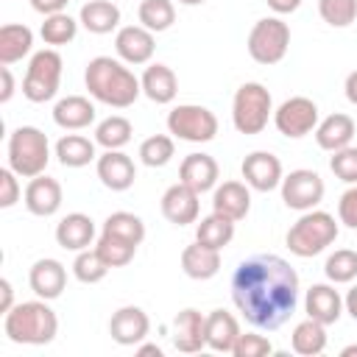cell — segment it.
<instances>
[{
  "label": "cell",
  "instance_id": "cell-35",
  "mask_svg": "<svg viewBox=\"0 0 357 357\" xmlns=\"http://www.w3.org/2000/svg\"><path fill=\"white\" fill-rule=\"evenodd\" d=\"M137 17H139L142 28L162 33L176 22V6H173V0H142L137 8Z\"/></svg>",
  "mask_w": 357,
  "mask_h": 357
},
{
  "label": "cell",
  "instance_id": "cell-4",
  "mask_svg": "<svg viewBox=\"0 0 357 357\" xmlns=\"http://www.w3.org/2000/svg\"><path fill=\"white\" fill-rule=\"evenodd\" d=\"M335 240H337V220H335V215H329V212H324V209H310V212H304V215L287 229V237H284L290 254H296V257H301V259L326 251Z\"/></svg>",
  "mask_w": 357,
  "mask_h": 357
},
{
  "label": "cell",
  "instance_id": "cell-49",
  "mask_svg": "<svg viewBox=\"0 0 357 357\" xmlns=\"http://www.w3.org/2000/svg\"><path fill=\"white\" fill-rule=\"evenodd\" d=\"M0 78H3V89H0V103H8L14 95V78L8 67H0Z\"/></svg>",
  "mask_w": 357,
  "mask_h": 357
},
{
  "label": "cell",
  "instance_id": "cell-22",
  "mask_svg": "<svg viewBox=\"0 0 357 357\" xmlns=\"http://www.w3.org/2000/svg\"><path fill=\"white\" fill-rule=\"evenodd\" d=\"M53 123L64 131H81L95 123V103L84 95H67L53 106Z\"/></svg>",
  "mask_w": 357,
  "mask_h": 357
},
{
  "label": "cell",
  "instance_id": "cell-34",
  "mask_svg": "<svg viewBox=\"0 0 357 357\" xmlns=\"http://www.w3.org/2000/svg\"><path fill=\"white\" fill-rule=\"evenodd\" d=\"M131 134H134L131 123H128L123 114H112V117H106V120L98 123V128H95V142H98L100 148H106V151H123V148L131 142Z\"/></svg>",
  "mask_w": 357,
  "mask_h": 357
},
{
  "label": "cell",
  "instance_id": "cell-41",
  "mask_svg": "<svg viewBox=\"0 0 357 357\" xmlns=\"http://www.w3.org/2000/svg\"><path fill=\"white\" fill-rule=\"evenodd\" d=\"M173 153H176V145H173V137L167 134H153L139 145V159L148 167H165L173 159Z\"/></svg>",
  "mask_w": 357,
  "mask_h": 357
},
{
  "label": "cell",
  "instance_id": "cell-10",
  "mask_svg": "<svg viewBox=\"0 0 357 357\" xmlns=\"http://www.w3.org/2000/svg\"><path fill=\"white\" fill-rule=\"evenodd\" d=\"M282 201L287 209H296V212H310L315 209L321 201H324V178L315 173V170H307V167H298V170H290L284 178H282Z\"/></svg>",
  "mask_w": 357,
  "mask_h": 357
},
{
  "label": "cell",
  "instance_id": "cell-30",
  "mask_svg": "<svg viewBox=\"0 0 357 357\" xmlns=\"http://www.w3.org/2000/svg\"><path fill=\"white\" fill-rule=\"evenodd\" d=\"M31 45H33V31L28 25H17V22L3 25L0 28V64L8 67L20 61L22 56L31 53Z\"/></svg>",
  "mask_w": 357,
  "mask_h": 357
},
{
  "label": "cell",
  "instance_id": "cell-36",
  "mask_svg": "<svg viewBox=\"0 0 357 357\" xmlns=\"http://www.w3.org/2000/svg\"><path fill=\"white\" fill-rule=\"evenodd\" d=\"M78 33V22L67 14V11H59V14H50L45 17L42 28H39V36L45 45L50 47H61V45H70Z\"/></svg>",
  "mask_w": 357,
  "mask_h": 357
},
{
  "label": "cell",
  "instance_id": "cell-8",
  "mask_svg": "<svg viewBox=\"0 0 357 357\" xmlns=\"http://www.w3.org/2000/svg\"><path fill=\"white\" fill-rule=\"evenodd\" d=\"M248 56L257 64H279L290 47V28L279 17H262L248 31Z\"/></svg>",
  "mask_w": 357,
  "mask_h": 357
},
{
  "label": "cell",
  "instance_id": "cell-45",
  "mask_svg": "<svg viewBox=\"0 0 357 357\" xmlns=\"http://www.w3.org/2000/svg\"><path fill=\"white\" fill-rule=\"evenodd\" d=\"M20 201V181L11 167L0 170V209H11Z\"/></svg>",
  "mask_w": 357,
  "mask_h": 357
},
{
  "label": "cell",
  "instance_id": "cell-21",
  "mask_svg": "<svg viewBox=\"0 0 357 357\" xmlns=\"http://www.w3.org/2000/svg\"><path fill=\"white\" fill-rule=\"evenodd\" d=\"M95 240V223L84 212H70L56 226V243L64 251H84Z\"/></svg>",
  "mask_w": 357,
  "mask_h": 357
},
{
  "label": "cell",
  "instance_id": "cell-16",
  "mask_svg": "<svg viewBox=\"0 0 357 357\" xmlns=\"http://www.w3.org/2000/svg\"><path fill=\"white\" fill-rule=\"evenodd\" d=\"M162 215L173 223V226H187V223H195L198 220V212H201V204H198V192L192 187H187L184 181L178 184H170L162 195Z\"/></svg>",
  "mask_w": 357,
  "mask_h": 357
},
{
  "label": "cell",
  "instance_id": "cell-23",
  "mask_svg": "<svg viewBox=\"0 0 357 357\" xmlns=\"http://www.w3.org/2000/svg\"><path fill=\"white\" fill-rule=\"evenodd\" d=\"M248 209H251V192L243 181H223V184L215 187L212 212H220V215H226L237 223L248 215Z\"/></svg>",
  "mask_w": 357,
  "mask_h": 357
},
{
  "label": "cell",
  "instance_id": "cell-53",
  "mask_svg": "<svg viewBox=\"0 0 357 357\" xmlns=\"http://www.w3.org/2000/svg\"><path fill=\"white\" fill-rule=\"evenodd\" d=\"M137 354H139V357H148V354L162 357V349H159L156 343H139V346H137Z\"/></svg>",
  "mask_w": 357,
  "mask_h": 357
},
{
  "label": "cell",
  "instance_id": "cell-40",
  "mask_svg": "<svg viewBox=\"0 0 357 357\" xmlns=\"http://www.w3.org/2000/svg\"><path fill=\"white\" fill-rule=\"evenodd\" d=\"M324 273L329 282L335 284H349L357 279V251L351 248H337L335 254L326 257L324 262Z\"/></svg>",
  "mask_w": 357,
  "mask_h": 357
},
{
  "label": "cell",
  "instance_id": "cell-26",
  "mask_svg": "<svg viewBox=\"0 0 357 357\" xmlns=\"http://www.w3.org/2000/svg\"><path fill=\"white\" fill-rule=\"evenodd\" d=\"M240 337V324L231 312L226 310H212L206 315V346L212 351H223V354H231L234 351V343Z\"/></svg>",
  "mask_w": 357,
  "mask_h": 357
},
{
  "label": "cell",
  "instance_id": "cell-24",
  "mask_svg": "<svg viewBox=\"0 0 357 357\" xmlns=\"http://www.w3.org/2000/svg\"><path fill=\"white\" fill-rule=\"evenodd\" d=\"M354 131H357L354 120H351L349 114H343V112H335V114L324 117V120L315 126V142H318V148L335 153V151L351 145Z\"/></svg>",
  "mask_w": 357,
  "mask_h": 357
},
{
  "label": "cell",
  "instance_id": "cell-27",
  "mask_svg": "<svg viewBox=\"0 0 357 357\" xmlns=\"http://www.w3.org/2000/svg\"><path fill=\"white\" fill-rule=\"evenodd\" d=\"M139 84H142V95H145L148 100H153V103H170V100L176 98V92H178V78H176V73H173L167 64H159V61L145 67Z\"/></svg>",
  "mask_w": 357,
  "mask_h": 357
},
{
  "label": "cell",
  "instance_id": "cell-31",
  "mask_svg": "<svg viewBox=\"0 0 357 357\" xmlns=\"http://www.w3.org/2000/svg\"><path fill=\"white\" fill-rule=\"evenodd\" d=\"M231 237H234V220L220 215V212H212V215L201 218L198 226H195V240L201 245H206V248H218L220 251V248H226L231 243Z\"/></svg>",
  "mask_w": 357,
  "mask_h": 357
},
{
  "label": "cell",
  "instance_id": "cell-54",
  "mask_svg": "<svg viewBox=\"0 0 357 357\" xmlns=\"http://www.w3.org/2000/svg\"><path fill=\"white\" fill-rule=\"evenodd\" d=\"M351 354H357V343H351V346H346V349L340 351V357H351Z\"/></svg>",
  "mask_w": 357,
  "mask_h": 357
},
{
  "label": "cell",
  "instance_id": "cell-55",
  "mask_svg": "<svg viewBox=\"0 0 357 357\" xmlns=\"http://www.w3.org/2000/svg\"><path fill=\"white\" fill-rule=\"evenodd\" d=\"M181 6H201V3H206V0H178Z\"/></svg>",
  "mask_w": 357,
  "mask_h": 357
},
{
  "label": "cell",
  "instance_id": "cell-7",
  "mask_svg": "<svg viewBox=\"0 0 357 357\" xmlns=\"http://www.w3.org/2000/svg\"><path fill=\"white\" fill-rule=\"evenodd\" d=\"M61 67H64V61L53 47L36 50L31 56L25 78H22V95L31 103L53 100L56 92H59V84H61Z\"/></svg>",
  "mask_w": 357,
  "mask_h": 357
},
{
  "label": "cell",
  "instance_id": "cell-15",
  "mask_svg": "<svg viewBox=\"0 0 357 357\" xmlns=\"http://www.w3.org/2000/svg\"><path fill=\"white\" fill-rule=\"evenodd\" d=\"M114 50H117L120 61H126V64H148L156 50L153 31H148L142 25H123L114 36Z\"/></svg>",
  "mask_w": 357,
  "mask_h": 357
},
{
  "label": "cell",
  "instance_id": "cell-17",
  "mask_svg": "<svg viewBox=\"0 0 357 357\" xmlns=\"http://www.w3.org/2000/svg\"><path fill=\"white\" fill-rule=\"evenodd\" d=\"M95 170H98V178L103 187H109L112 192H123L134 184L137 178V167L131 162L128 153L123 151H106L95 159Z\"/></svg>",
  "mask_w": 357,
  "mask_h": 357
},
{
  "label": "cell",
  "instance_id": "cell-20",
  "mask_svg": "<svg viewBox=\"0 0 357 357\" xmlns=\"http://www.w3.org/2000/svg\"><path fill=\"white\" fill-rule=\"evenodd\" d=\"M218 176H220V167H218V162L209 153H187L181 159L178 181H184L187 187H192L198 195L215 190L218 187Z\"/></svg>",
  "mask_w": 357,
  "mask_h": 357
},
{
  "label": "cell",
  "instance_id": "cell-29",
  "mask_svg": "<svg viewBox=\"0 0 357 357\" xmlns=\"http://www.w3.org/2000/svg\"><path fill=\"white\" fill-rule=\"evenodd\" d=\"M78 22L89 31V33H112L120 25V8L112 0H86L78 11Z\"/></svg>",
  "mask_w": 357,
  "mask_h": 357
},
{
  "label": "cell",
  "instance_id": "cell-32",
  "mask_svg": "<svg viewBox=\"0 0 357 357\" xmlns=\"http://www.w3.org/2000/svg\"><path fill=\"white\" fill-rule=\"evenodd\" d=\"M290 346H293L296 354H304V357L321 354L326 349V324L307 315V321L296 324V329L290 335Z\"/></svg>",
  "mask_w": 357,
  "mask_h": 357
},
{
  "label": "cell",
  "instance_id": "cell-13",
  "mask_svg": "<svg viewBox=\"0 0 357 357\" xmlns=\"http://www.w3.org/2000/svg\"><path fill=\"white\" fill-rule=\"evenodd\" d=\"M148 332H151V318L142 307L126 304L109 318V335L120 346H137L148 337Z\"/></svg>",
  "mask_w": 357,
  "mask_h": 357
},
{
  "label": "cell",
  "instance_id": "cell-42",
  "mask_svg": "<svg viewBox=\"0 0 357 357\" xmlns=\"http://www.w3.org/2000/svg\"><path fill=\"white\" fill-rule=\"evenodd\" d=\"M318 11L332 28H346L357 17V0H318Z\"/></svg>",
  "mask_w": 357,
  "mask_h": 357
},
{
  "label": "cell",
  "instance_id": "cell-1",
  "mask_svg": "<svg viewBox=\"0 0 357 357\" xmlns=\"http://www.w3.org/2000/svg\"><path fill=\"white\" fill-rule=\"evenodd\" d=\"M231 301L254 329H279L298 304V273L276 254H254L231 273Z\"/></svg>",
  "mask_w": 357,
  "mask_h": 357
},
{
  "label": "cell",
  "instance_id": "cell-44",
  "mask_svg": "<svg viewBox=\"0 0 357 357\" xmlns=\"http://www.w3.org/2000/svg\"><path fill=\"white\" fill-rule=\"evenodd\" d=\"M273 351V346H271V340L265 337V335H257V332H240V337H237V343H234V357H265V354H271Z\"/></svg>",
  "mask_w": 357,
  "mask_h": 357
},
{
  "label": "cell",
  "instance_id": "cell-2",
  "mask_svg": "<svg viewBox=\"0 0 357 357\" xmlns=\"http://www.w3.org/2000/svg\"><path fill=\"white\" fill-rule=\"evenodd\" d=\"M84 84L98 103H106L112 109H128L142 95L139 78L126 67V61L112 56L89 59L84 70Z\"/></svg>",
  "mask_w": 357,
  "mask_h": 357
},
{
  "label": "cell",
  "instance_id": "cell-12",
  "mask_svg": "<svg viewBox=\"0 0 357 357\" xmlns=\"http://www.w3.org/2000/svg\"><path fill=\"white\" fill-rule=\"evenodd\" d=\"M240 170H243L245 184H248L251 190H257V192H271V190H276V187L282 184V178H284L282 162H279V156H273L271 151H254V153H248V156L243 159Z\"/></svg>",
  "mask_w": 357,
  "mask_h": 357
},
{
  "label": "cell",
  "instance_id": "cell-37",
  "mask_svg": "<svg viewBox=\"0 0 357 357\" xmlns=\"http://www.w3.org/2000/svg\"><path fill=\"white\" fill-rule=\"evenodd\" d=\"M95 248H98V254L103 257V262H106L109 268H123V265H128V262L134 259V254H137V245H134V243H128V240H123V237H117V234H109V231H100Z\"/></svg>",
  "mask_w": 357,
  "mask_h": 357
},
{
  "label": "cell",
  "instance_id": "cell-43",
  "mask_svg": "<svg viewBox=\"0 0 357 357\" xmlns=\"http://www.w3.org/2000/svg\"><path fill=\"white\" fill-rule=\"evenodd\" d=\"M329 170H332L340 181L357 184V148H354V145H346V148L335 151L332 159H329Z\"/></svg>",
  "mask_w": 357,
  "mask_h": 357
},
{
  "label": "cell",
  "instance_id": "cell-46",
  "mask_svg": "<svg viewBox=\"0 0 357 357\" xmlns=\"http://www.w3.org/2000/svg\"><path fill=\"white\" fill-rule=\"evenodd\" d=\"M337 220L349 229H357V184H351L337 201Z\"/></svg>",
  "mask_w": 357,
  "mask_h": 357
},
{
  "label": "cell",
  "instance_id": "cell-51",
  "mask_svg": "<svg viewBox=\"0 0 357 357\" xmlns=\"http://www.w3.org/2000/svg\"><path fill=\"white\" fill-rule=\"evenodd\" d=\"M343 89H346V98H349V103H354V106H357V70L346 75V86H343Z\"/></svg>",
  "mask_w": 357,
  "mask_h": 357
},
{
  "label": "cell",
  "instance_id": "cell-50",
  "mask_svg": "<svg viewBox=\"0 0 357 357\" xmlns=\"http://www.w3.org/2000/svg\"><path fill=\"white\" fill-rule=\"evenodd\" d=\"M265 3H268V8L276 11V14H290V11H296V8L301 6V0H265Z\"/></svg>",
  "mask_w": 357,
  "mask_h": 357
},
{
  "label": "cell",
  "instance_id": "cell-47",
  "mask_svg": "<svg viewBox=\"0 0 357 357\" xmlns=\"http://www.w3.org/2000/svg\"><path fill=\"white\" fill-rule=\"evenodd\" d=\"M67 3H70V0H31V8L39 11V14H45V17H50V14L64 11Z\"/></svg>",
  "mask_w": 357,
  "mask_h": 357
},
{
  "label": "cell",
  "instance_id": "cell-5",
  "mask_svg": "<svg viewBox=\"0 0 357 357\" xmlns=\"http://www.w3.org/2000/svg\"><path fill=\"white\" fill-rule=\"evenodd\" d=\"M50 162V142L47 134L36 126H20L8 134V167L20 178H33L45 173Z\"/></svg>",
  "mask_w": 357,
  "mask_h": 357
},
{
  "label": "cell",
  "instance_id": "cell-25",
  "mask_svg": "<svg viewBox=\"0 0 357 357\" xmlns=\"http://www.w3.org/2000/svg\"><path fill=\"white\" fill-rule=\"evenodd\" d=\"M304 310L310 318L321 321V324H335L343 312V296L332 287V284H312L304 296Z\"/></svg>",
  "mask_w": 357,
  "mask_h": 357
},
{
  "label": "cell",
  "instance_id": "cell-48",
  "mask_svg": "<svg viewBox=\"0 0 357 357\" xmlns=\"http://www.w3.org/2000/svg\"><path fill=\"white\" fill-rule=\"evenodd\" d=\"M11 307H14V290H11V282H8V279H0V312L6 315Z\"/></svg>",
  "mask_w": 357,
  "mask_h": 357
},
{
  "label": "cell",
  "instance_id": "cell-39",
  "mask_svg": "<svg viewBox=\"0 0 357 357\" xmlns=\"http://www.w3.org/2000/svg\"><path fill=\"white\" fill-rule=\"evenodd\" d=\"M109 273V265L103 262V257L98 254V248H84L78 251V257L73 259V276L81 282V284H98L103 282Z\"/></svg>",
  "mask_w": 357,
  "mask_h": 357
},
{
  "label": "cell",
  "instance_id": "cell-3",
  "mask_svg": "<svg viewBox=\"0 0 357 357\" xmlns=\"http://www.w3.org/2000/svg\"><path fill=\"white\" fill-rule=\"evenodd\" d=\"M3 332L11 343L22 346H45L56 337L59 332V318L47 307L45 298L39 301H20L6 312Z\"/></svg>",
  "mask_w": 357,
  "mask_h": 357
},
{
  "label": "cell",
  "instance_id": "cell-52",
  "mask_svg": "<svg viewBox=\"0 0 357 357\" xmlns=\"http://www.w3.org/2000/svg\"><path fill=\"white\" fill-rule=\"evenodd\" d=\"M343 307H346V312H349V315L357 321V284H354V287L346 293V298H343Z\"/></svg>",
  "mask_w": 357,
  "mask_h": 357
},
{
  "label": "cell",
  "instance_id": "cell-33",
  "mask_svg": "<svg viewBox=\"0 0 357 357\" xmlns=\"http://www.w3.org/2000/svg\"><path fill=\"white\" fill-rule=\"evenodd\" d=\"M56 156H59V162L64 167H84L92 159H98L95 142L89 137H84V134H64L56 142Z\"/></svg>",
  "mask_w": 357,
  "mask_h": 357
},
{
  "label": "cell",
  "instance_id": "cell-38",
  "mask_svg": "<svg viewBox=\"0 0 357 357\" xmlns=\"http://www.w3.org/2000/svg\"><path fill=\"white\" fill-rule=\"evenodd\" d=\"M103 231L117 234V237H123V240H128L134 245H139L145 240V223H142V218L134 215V212H123V209L120 212H112L103 220Z\"/></svg>",
  "mask_w": 357,
  "mask_h": 357
},
{
  "label": "cell",
  "instance_id": "cell-6",
  "mask_svg": "<svg viewBox=\"0 0 357 357\" xmlns=\"http://www.w3.org/2000/svg\"><path fill=\"white\" fill-rule=\"evenodd\" d=\"M273 114L271 92L259 81H245L231 100V123L240 134H259Z\"/></svg>",
  "mask_w": 357,
  "mask_h": 357
},
{
  "label": "cell",
  "instance_id": "cell-19",
  "mask_svg": "<svg viewBox=\"0 0 357 357\" xmlns=\"http://www.w3.org/2000/svg\"><path fill=\"white\" fill-rule=\"evenodd\" d=\"M28 284L39 298L53 301V298L61 296V290L67 284V271H64V265L59 259H50V257L36 259L31 265V271H28Z\"/></svg>",
  "mask_w": 357,
  "mask_h": 357
},
{
  "label": "cell",
  "instance_id": "cell-11",
  "mask_svg": "<svg viewBox=\"0 0 357 357\" xmlns=\"http://www.w3.org/2000/svg\"><path fill=\"white\" fill-rule=\"evenodd\" d=\"M273 126L279 128V134H284V137H290V139L307 137V134L315 131V126H318V106H315V100H310V98H304V95L287 98V100L273 112Z\"/></svg>",
  "mask_w": 357,
  "mask_h": 357
},
{
  "label": "cell",
  "instance_id": "cell-9",
  "mask_svg": "<svg viewBox=\"0 0 357 357\" xmlns=\"http://www.w3.org/2000/svg\"><path fill=\"white\" fill-rule=\"evenodd\" d=\"M167 131L184 142H209L218 134V117L198 103H178L167 114Z\"/></svg>",
  "mask_w": 357,
  "mask_h": 357
},
{
  "label": "cell",
  "instance_id": "cell-18",
  "mask_svg": "<svg viewBox=\"0 0 357 357\" xmlns=\"http://www.w3.org/2000/svg\"><path fill=\"white\" fill-rule=\"evenodd\" d=\"M61 206V184L53 176H33L25 187V209L36 218H50Z\"/></svg>",
  "mask_w": 357,
  "mask_h": 357
},
{
  "label": "cell",
  "instance_id": "cell-28",
  "mask_svg": "<svg viewBox=\"0 0 357 357\" xmlns=\"http://www.w3.org/2000/svg\"><path fill=\"white\" fill-rule=\"evenodd\" d=\"M181 271L190 279L206 282V279H212L220 271V251L218 248H206V245H201L195 240L192 245H187L181 251Z\"/></svg>",
  "mask_w": 357,
  "mask_h": 357
},
{
  "label": "cell",
  "instance_id": "cell-14",
  "mask_svg": "<svg viewBox=\"0 0 357 357\" xmlns=\"http://www.w3.org/2000/svg\"><path fill=\"white\" fill-rule=\"evenodd\" d=\"M170 337H173V346L184 354L201 351L206 346V315H201L192 307L178 310L170 324Z\"/></svg>",
  "mask_w": 357,
  "mask_h": 357
}]
</instances>
